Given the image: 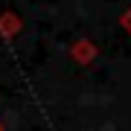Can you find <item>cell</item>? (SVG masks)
<instances>
[{
  "label": "cell",
  "instance_id": "obj_1",
  "mask_svg": "<svg viewBox=\"0 0 131 131\" xmlns=\"http://www.w3.org/2000/svg\"><path fill=\"white\" fill-rule=\"evenodd\" d=\"M18 32H20V20L15 18L12 12H3V15H0V35L12 38V35H18Z\"/></svg>",
  "mask_w": 131,
  "mask_h": 131
},
{
  "label": "cell",
  "instance_id": "obj_2",
  "mask_svg": "<svg viewBox=\"0 0 131 131\" xmlns=\"http://www.w3.org/2000/svg\"><path fill=\"white\" fill-rule=\"evenodd\" d=\"M70 52H73V58H76V61H88L90 56H96V50H93V44H90V41H79Z\"/></svg>",
  "mask_w": 131,
  "mask_h": 131
},
{
  "label": "cell",
  "instance_id": "obj_3",
  "mask_svg": "<svg viewBox=\"0 0 131 131\" xmlns=\"http://www.w3.org/2000/svg\"><path fill=\"white\" fill-rule=\"evenodd\" d=\"M0 131H3V125H0Z\"/></svg>",
  "mask_w": 131,
  "mask_h": 131
}]
</instances>
